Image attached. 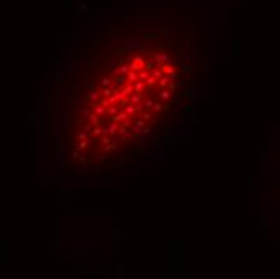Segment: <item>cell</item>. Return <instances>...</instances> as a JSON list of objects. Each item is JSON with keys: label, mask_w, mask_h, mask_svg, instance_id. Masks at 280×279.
I'll return each instance as SVG.
<instances>
[{"label": "cell", "mask_w": 280, "mask_h": 279, "mask_svg": "<svg viewBox=\"0 0 280 279\" xmlns=\"http://www.w3.org/2000/svg\"><path fill=\"white\" fill-rule=\"evenodd\" d=\"M195 79L196 55L180 26L127 21L105 32L68 79L69 165L98 171L147 155L182 121Z\"/></svg>", "instance_id": "6da1fadb"}]
</instances>
